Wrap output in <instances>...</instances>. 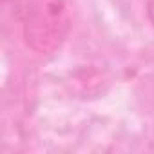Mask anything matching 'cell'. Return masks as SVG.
Segmentation results:
<instances>
[{
	"instance_id": "6da1fadb",
	"label": "cell",
	"mask_w": 154,
	"mask_h": 154,
	"mask_svg": "<svg viewBox=\"0 0 154 154\" xmlns=\"http://www.w3.org/2000/svg\"><path fill=\"white\" fill-rule=\"evenodd\" d=\"M71 22L67 0H27L22 15L26 44L38 54H51L67 38Z\"/></svg>"
},
{
	"instance_id": "7a4b0ae2",
	"label": "cell",
	"mask_w": 154,
	"mask_h": 154,
	"mask_svg": "<svg viewBox=\"0 0 154 154\" xmlns=\"http://www.w3.org/2000/svg\"><path fill=\"white\" fill-rule=\"evenodd\" d=\"M147 13H149V18H150V22H152V26H154V0H150V2H149Z\"/></svg>"
}]
</instances>
